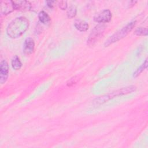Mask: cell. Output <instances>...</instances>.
Listing matches in <instances>:
<instances>
[{"instance_id":"11","label":"cell","mask_w":148,"mask_h":148,"mask_svg":"<svg viewBox=\"0 0 148 148\" xmlns=\"http://www.w3.org/2000/svg\"><path fill=\"white\" fill-rule=\"evenodd\" d=\"M38 18L39 21L43 24L47 25L50 24L51 18L48 14L45 11H40L38 14Z\"/></svg>"},{"instance_id":"13","label":"cell","mask_w":148,"mask_h":148,"mask_svg":"<svg viewBox=\"0 0 148 148\" xmlns=\"http://www.w3.org/2000/svg\"><path fill=\"white\" fill-rule=\"evenodd\" d=\"M147 58H146L145 61V62L138 68L136 69V70L133 73V76L134 77H136L137 76H138L146 68H147Z\"/></svg>"},{"instance_id":"9","label":"cell","mask_w":148,"mask_h":148,"mask_svg":"<svg viewBox=\"0 0 148 148\" xmlns=\"http://www.w3.org/2000/svg\"><path fill=\"white\" fill-rule=\"evenodd\" d=\"M16 10H29L31 8V4L27 1H13Z\"/></svg>"},{"instance_id":"17","label":"cell","mask_w":148,"mask_h":148,"mask_svg":"<svg viewBox=\"0 0 148 148\" xmlns=\"http://www.w3.org/2000/svg\"><path fill=\"white\" fill-rule=\"evenodd\" d=\"M76 81H77V80H76V77L75 76V77L71 78V79L68 81V82L67 83V85H68V86H71L72 84H75V83H76Z\"/></svg>"},{"instance_id":"12","label":"cell","mask_w":148,"mask_h":148,"mask_svg":"<svg viewBox=\"0 0 148 148\" xmlns=\"http://www.w3.org/2000/svg\"><path fill=\"white\" fill-rule=\"evenodd\" d=\"M11 64H12V68L14 70L20 69L22 66V64L20 60V58L16 55L13 57L11 61Z\"/></svg>"},{"instance_id":"4","label":"cell","mask_w":148,"mask_h":148,"mask_svg":"<svg viewBox=\"0 0 148 148\" xmlns=\"http://www.w3.org/2000/svg\"><path fill=\"white\" fill-rule=\"evenodd\" d=\"M106 26L103 24L96 25L92 29L87 40V44L89 47H92L99 40L105 30Z\"/></svg>"},{"instance_id":"19","label":"cell","mask_w":148,"mask_h":148,"mask_svg":"<svg viewBox=\"0 0 148 148\" xmlns=\"http://www.w3.org/2000/svg\"><path fill=\"white\" fill-rule=\"evenodd\" d=\"M137 2V1H130L129 3V7L131 8L132 6H133L134 5H135V4Z\"/></svg>"},{"instance_id":"14","label":"cell","mask_w":148,"mask_h":148,"mask_svg":"<svg viewBox=\"0 0 148 148\" xmlns=\"http://www.w3.org/2000/svg\"><path fill=\"white\" fill-rule=\"evenodd\" d=\"M76 13H77L76 7L73 5H71L67 10L66 14L69 18H72L76 16Z\"/></svg>"},{"instance_id":"1","label":"cell","mask_w":148,"mask_h":148,"mask_svg":"<svg viewBox=\"0 0 148 148\" xmlns=\"http://www.w3.org/2000/svg\"><path fill=\"white\" fill-rule=\"evenodd\" d=\"M29 24V20L26 17L23 16L16 17L8 25L7 35L13 39L18 38L27 30Z\"/></svg>"},{"instance_id":"16","label":"cell","mask_w":148,"mask_h":148,"mask_svg":"<svg viewBox=\"0 0 148 148\" xmlns=\"http://www.w3.org/2000/svg\"><path fill=\"white\" fill-rule=\"evenodd\" d=\"M58 6L61 9L65 10L67 8V2H66V1H60L59 2Z\"/></svg>"},{"instance_id":"2","label":"cell","mask_w":148,"mask_h":148,"mask_svg":"<svg viewBox=\"0 0 148 148\" xmlns=\"http://www.w3.org/2000/svg\"><path fill=\"white\" fill-rule=\"evenodd\" d=\"M136 90V87L135 86H129L125 87H123L120 89L115 90L107 94L96 98L95 99H94L92 103L93 105L96 106L101 105L115 97L132 93L134 92Z\"/></svg>"},{"instance_id":"18","label":"cell","mask_w":148,"mask_h":148,"mask_svg":"<svg viewBox=\"0 0 148 148\" xmlns=\"http://www.w3.org/2000/svg\"><path fill=\"white\" fill-rule=\"evenodd\" d=\"M46 3H47V6H48L49 8H53V6H54V3H55V1H47Z\"/></svg>"},{"instance_id":"15","label":"cell","mask_w":148,"mask_h":148,"mask_svg":"<svg viewBox=\"0 0 148 148\" xmlns=\"http://www.w3.org/2000/svg\"><path fill=\"white\" fill-rule=\"evenodd\" d=\"M147 28L143 27H139L135 31V34L137 36H147Z\"/></svg>"},{"instance_id":"5","label":"cell","mask_w":148,"mask_h":148,"mask_svg":"<svg viewBox=\"0 0 148 148\" xmlns=\"http://www.w3.org/2000/svg\"><path fill=\"white\" fill-rule=\"evenodd\" d=\"M112 14L108 9L103 10L97 13L94 17V20L99 23H106L111 20Z\"/></svg>"},{"instance_id":"6","label":"cell","mask_w":148,"mask_h":148,"mask_svg":"<svg viewBox=\"0 0 148 148\" xmlns=\"http://www.w3.org/2000/svg\"><path fill=\"white\" fill-rule=\"evenodd\" d=\"M1 14L6 15L13 12L15 9L13 1H1Z\"/></svg>"},{"instance_id":"10","label":"cell","mask_w":148,"mask_h":148,"mask_svg":"<svg viewBox=\"0 0 148 148\" xmlns=\"http://www.w3.org/2000/svg\"><path fill=\"white\" fill-rule=\"evenodd\" d=\"M75 28L80 32L87 31L88 29V24L84 21L82 20H76L74 23Z\"/></svg>"},{"instance_id":"3","label":"cell","mask_w":148,"mask_h":148,"mask_svg":"<svg viewBox=\"0 0 148 148\" xmlns=\"http://www.w3.org/2000/svg\"><path fill=\"white\" fill-rule=\"evenodd\" d=\"M136 24V21H132L127 24L125 27L116 32L114 34L110 36L105 42L104 46L108 47L109 45L115 43L121 39L125 37L134 28Z\"/></svg>"},{"instance_id":"7","label":"cell","mask_w":148,"mask_h":148,"mask_svg":"<svg viewBox=\"0 0 148 148\" xmlns=\"http://www.w3.org/2000/svg\"><path fill=\"white\" fill-rule=\"evenodd\" d=\"M9 75V65L6 61L2 60L0 64V83L3 84L8 79Z\"/></svg>"},{"instance_id":"8","label":"cell","mask_w":148,"mask_h":148,"mask_svg":"<svg viewBox=\"0 0 148 148\" xmlns=\"http://www.w3.org/2000/svg\"><path fill=\"white\" fill-rule=\"evenodd\" d=\"M35 49V43L32 38H27L24 43L23 46V51L24 53L26 55L31 54Z\"/></svg>"}]
</instances>
